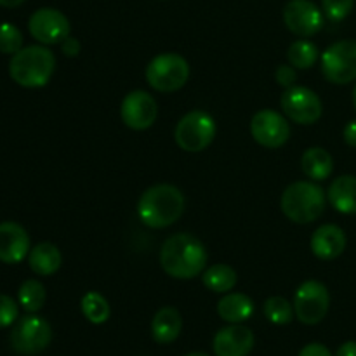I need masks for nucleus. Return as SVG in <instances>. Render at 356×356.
Here are the masks:
<instances>
[{"mask_svg": "<svg viewBox=\"0 0 356 356\" xmlns=\"http://www.w3.org/2000/svg\"><path fill=\"white\" fill-rule=\"evenodd\" d=\"M160 264L169 277L190 280L205 271L207 250L197 236L177 233L163 242L160 250Z\"/></svg>", "mask_w": 356, "mask_h": 356, "instance_id": "nucleus-1", "label": "nucleus"}, {"mask_svg": "<svg viewBox=\"0 0 356 356\" xmlns=\"http://www.w3.org/2000/svg\"><path fill=\"white\" fill-rule=\"evenodd\" d=\"M184 197L172 184H155L143 191L138 202V216L148 228L162 229L183 216Z\"/></svg>", "mask_w": 356, "mask_h": 356, "instance_id": "nucleus-2", "label": "nucleus"}, {"mask_svg": "<svg viewBox=\"0 0 356 356\" xmlns=\"http://www.w3.org/2000/svg\"><path fill=\"white\" fill-rule=\"evenodd\" d=\"M56 68V58L44 45H30L13 54L9 75L17 86L26 89L44 87Z\"/></svg>", "mask_w": 356, "mask_h": 356, "instance_id": "nucleus-3", "label": "nucleus"}, {"mask_svg": "<svg viewBox=\"0 0 356 356\" xmlns=\"http://www.w3.org/2000/svg\"><path fill=\"white\" fill-rule=\"evenodd\" d=\"M280 205L285 218L298 225H308L316 221L325 211V193L318 184L298 181L285 188Z\"/></svg>", "mask_w": 356, "mask_h": 356, "instance_id": "nucleus-4", "label": "nucleus"}, {"mask_svg": "<svg viewBox=\"0 0 356 356\" xmlns=\"http://www.w3.org/2000/svg\"><path fill=\"white\" fill-rule=\"evenodd\" d=\"M190 79V65L174 52L155 56L146 68V80L159 92H176Z\"/></svg>", "mask_w": 356, "mask_h": 356, "instance_id": "nucleus-5", "label": "nucleus"}, {"mask_svg": "<svg viewBox=\"0 0 356 356\" xmlns=\"http://www.w3.org/2000/svg\"><path fill=\"white\" fill-rule=\"evenodd\" d=\"M216 132H218V127H216L214 118L207 111L195 110L184 115L177 122L174 139L184 152L198 153L211 146L216 138Z\"/></svg>", "mask_w": 356, "mask_h": 356, "instance_id": "nucleus-6", "label": "nucleus"}, {"mask_svg": "<svg viewBox=\"0 0 356 356\" xmlns=\"http://www.w3.org/2000/svg\"><path fill=\"white\" fill-rule=\"evenodd\" d=\"M52 341V329L42 316L28 315L16 322L10 330V346L16 353L33 356L42 353Z\"/></svg>", "mask_w": 356, "mask_h": 356, "instance_id": "nucleus-7", "label": "nucleus"}, {"mask_svg": "<svg viewBox=\"0 0 356 356\" xmlns=\"http://www.w3.org/2000/svg\"><path fill=\"white\" fill-rule=\"evenodd\" d=\"M330 308L329 289L318 280H308L299 285L294 296V313L305 325H316L327 316Z\"/></svg>", "mask_w": 356, "mask_h": 356, "instance_id": "nucleus-8", "label": "nucleus"}, {"mask_svg": "<svg viewBox=\"0 0 356 356\" xmlns=\"http://www.w3.org/2000/svg\"><path fill=\"white\" fill-rule=\"evenodd\" d=\"M322 73L337 86L356 80V40H339L322 54Z\"/></svg>", "mask_w": 356, "mask_h": 356, "instance_id": "nucleus-9", "label": "nucleus"}, {"mask_svg": "<svg viewBox=\"0 0 356 356\" xmlns=\"http://www.w3.org/2000/svg\"><path fill=\"white\" fill-rule=\"evenodd\" d=\"M282 110L292 122L312 125L322 117V99L308 87H289L282 94Z\"/></svg>", "mask_w": 356, "mask_h": 356, "instance_id": "nucleus-10", "label": "nucleus"}, {"mask_svg": "<svg viewBox=\"0 0 356 356\" xmlns=\"http://www.w3.org/2000/svg\"><path fill=\"white\" fill-rule=\"evenodd\" d=\"M28 30H30L31 37L40 44H61L66 37H70V21L61 10L52 9V7H42L30 16Z\"/></svg>", "mask_w": 356, "mask_h": 356, "instance_id": "nucleus-11", "label": "nucleus"}, {"mask_svg": "<svg viewBox=\"0 0 356 356\" xmlns=\"http://www.w3.org/2000/svg\"><path fill=\"white\" fill-rule=\"evenodd\" d=\"M250 134L264 148H280L291 138V125L287 118L275 110L257 111L250 122Z\"/></svg>", "mask_w": 356, "mask_h": 356, "instance_id": "nucleus-12", "label": "nucleus"}, {"mask_svg": "<svg viewBox=\"0 0 356 356\" xmlns=\"http://www.w3.org/2000/svg\"><path fill=\"white\" fill-rule=\"evenodd\" d=\"M284 21L298 37H313L323 28V13L312 0H291L284 9Z\"/></svg>", "mask_w": 356, "mask_h": 356, "instance_id": "nucleus-13", "label": "nucleus"}, {"mask_svg": "<svg viewBox=\"0 0 356 356\" xmlns=\"http://www.w3.org/2000/svg\"><path fill=\"white\" fill-rule=\"evenodd\" d=\"M159 115L156 101L146 90H132L124 97L120 106V117L132 131H146L152 127Z\"/></svg>", "mask_w": 356, "mask_h": 356, "instance_id": "nucleus-14", "label": "nucleus"}, {"mask_svg": "<svg viewBox=\"0 0 356 356\" xmlns=\"http://www.w3.org/2000/svg\"><path fill=\"white\" fill-rule=\"evenodd\" d=\"M30 254V236L26 229L13 221L0 222V261L17 264Z\"/></svg>", "mask_w": 356, "mask_h": 356, "instance_id": "nucleus-15", "label": "nucleus"}, {"mask_svg": "<svg viewBox=\"0 0 356 356\" xmlns=\"http://www.w3.org/2000/svg\"><path fill=\"white\" fill-rule=\"evenodd\" d=\"M216 356H247L254 348V334L249 327L232 323L214 337Z\"/></svg>", "mask_w": 356, "mask_h": 356, "instance_id": "nucleus-16", "label": "nucleus"}, {"mask_svg": "<svg viewBox=\"0 0 356 356\" xmlns=\"http://www.w3.org/2000/svg\"><path fill=\"white\" fill-rule=\"evenodd\" d=\"M346 233L337 225H323L313 233L312 250L318 259L332 261L346 249Z\"/></svg>", "mask_w": 356, "mask_h": 356, "instance_id": "nucleus-17", "label": "nucleus"}, {"mask_svg": "<svg viewBox=\"0 0 356 356\" xmlns=\"http://www.w3.org/2000/svg\"><path fill=\"white\" fill-rule=\"evenodd\" d=\"M183 329L181 313L172 306L159 309L152 320V336L159 344H170L179 337Z\"/></svg>", "mask_w": 356, "mask_h": 356, "instance_id": "nucleus-18", "label": "nucleus"}, {"mask_svg": "<svg viewBox=\"0 0 356 356\" xmlns=\"http://www.w3.org/2000/svg\"><path fill=\"white\" fill-rule=\"evenodd\" d=\"M61 252L51 242H42L35 245L28 254V264L31 271L40 277H51L61 268Z\"/></svg>", "mask_w": 356, "mask_h": 356, "instance_id": "nucleus-19", "label": "nucleus"}, {"mask_svg": "<svg viewBox=\"0 0 356 356\" xmlns=\"http://www.w3.org/2000/svg\"><path fill=\"white\" fill-rule=\"evenodd\" d=\"M327 198L336 211L343 214H356V177H336L330 184Z\"/></svg>", "mask_w": 356, "mask_h": 356, "instance_id": "nucleus-20", "label": "nucleus"}, {"mask_svg": "<svg viewBox=\"0 0 356 356\" xmlns=\"http://www.w3.org/2000/svg\"><path fill=\"white\" fill-rule=\"evenodd\" d=\"M218 315L228 323H242L254 315V301L242 292L228 294L218 302Z\"/></svg>", "mask_w": 356, "mask_h": 356, "instance_id": "nucleus-21", "label": "nucleus"}, {"mask_svg": "<svg viewBox=\"0 0 356 356\" xmlns=\"http://www.w3.org/2000/svg\"><path fill=\"white\" fill-rule=\"evenodd\" d=\"M302 172L313 181H323L332 174L334 159L327 149L323 148H309L306 149L301 159Z\"/></svg>", "mask_w": 356, "mask_h": 356, "instance_id": "nucleus-22", "label": "nucleus"}, {"mask_svg": "<svg viewBox=\"0 0 356 356\" xmlns=\"http://www.w3.org/2000/svg\"><path fill=\"white\" fill-rule=\"evenodd\" d=\"M202 280L209 291L226 294L236 285V271L228 264H214L202 273Z\"/></svg>", "mask_w": 356, "mask_h": 356, "instance_id": "nucleus-23", "label": "nucleus"}, {"mask_svg": "<svg viewBox=\"0 0 356 356\" xmlns=\"http://www.w3.org/2000/svg\"><path fill=\"white\" fill-rule=\"evenodd\" d=\"M80 308H82L83 316L89 320L94 325H101L106 322L111 315L110 302L99 294V292H87L80 301Z\"/></svg>", "mask_w": 356, "mask_h": 356, "instance_id": "nucleus-24", "label": "nucleus"}, {"mask_svg": "<svg viewBox=\"0 0 356 356\" xmlns=\"http://www.w3.org/2000/svg\"><path fill=\"white\" fill-rule=\"evenodd\" d=\"M45 298H47V294H45L44 285L33 278L23 282L19 291H17L21 308L28 313H37L38 309H42V306L45 305Z\"/></svg>", "mask_w": 356, "mask_h": 356, "instance_id": "nucleus-25", "label": "nucleus"}, {"mask_svg": "<svg viewBox=\"0 0 356 356\" xmlns=\"http://www.w3.org/2000/svg\"><path fill=\"white\" fill-rule=\"evenodd\" d=\"M318 47L309 40H296L294 44L289 47L287 58L294 68L308 70L315 66L318 61Z\"/></svg>", "mask_w": 356, "mask_h": 356, "instance_id": "nucleus-26", "label": "nucleus"}, {"mask_svg": "<svg viewBox=\"0 0 356 356\" xmlns=\"http://www.w3.org/2000/svg\"><path fill=\"white\" fill-rule=\"evenodd\" d=\"M263 312L264 316L275 325H287V323L292 322V316H294V306L285 298L273 296V298L266 299Z\"/></svg>", "mask_w": 356, "mask_h": 356, "instance_id": "nucleus-27", "label": "nucleus"}, {"mask_svg": "<svg viewBox=\"0 0 356 356\" xmlns=\"http://www.w3.org/2000/svg\"><path fill=\"white\" fill-rule=\"evenodd\" d=\"M23 49V33L13 23H0V52L16 54Z\"/></svg>", "mask_w": 356, "mask_h": 356, "instance_id": "nucleus-28", "label": "nucleus"}, {"mask_svg": "<svg viewBox=\"0 0 356 356\" xmlns=\"http://www.w3.org/2000/svg\"><path fill=\"white\" fill-rule=\"evenodd\" d=\"M355 0H322L323 14L330 21H343L353 10Z\"/></svg>", "mask_w": 356, "mask_h": 356, "instance_id": "nucleus-29", "label": "nucleus"}, {"mask_svg": "<svg viewBox=\"0 0 356 356\" xmlns=\"http://www.w3.org/2000/svg\"><path fill=\"white\" fill-rule=\"evenodd\" d=\"M17 315H19L17 302L9 296L0 294V329L13 325L17 320Z\"/></svg>", "mask_w": 356, "mask_h": 356, "instance_id": "nucleus-30", "label": "nucleus"}, {"mask_svg": "<svg viewBox=\"0 0 356 356\" xmlns=\"http://www.w3.org/2000/svg\"><path fill=\"white\" fill-rule=\"evenodd\" d=\"M275 80H277L278 86L285 87V89H289V87L294 86V82L298 80V75H296V70L294 66H289V65H280L277 68V72H275Z\"/></svg>", "mask_w": 356, "mask_h": 356, "instance_id": "nucleus-31", "label": "nucleus"}, {"mask_svg": "<svg viewBox=\"0 0 356 356\" xmlns=\"http://www.w3.org/2000/svg\"><path fill=\"white\" fill-rule=\"evenodd\" d=\"M299 356H332V353H330L329 348L323 346V344L312 343L308 344V346L302 348Z\"/></svg>", "mask_w": 356, "mask_h": 356, "instance_id": "nucleus-32", "label": "nucleus"}, {"mask_svg": "<svg viewBox=\"0 0 356 356\" xmlns=\"http://www.w3.org/2000/svg\"><path fill=\"white\" fill-rule=\"evenodd\" d=\"M61 49L63 52H65V56H68V58H75V56H79L82 45H80V42L76 40V38L66 37L65 40L61 42Z\"/></svg>", "mask_w": 356, "mask_h": 356, "instance_id": "nucleus-33", "label": "nucleus"}, {"mask_svg": "<svg viewBox=\"0 0 356 356\" xmlns=\"http://www.w3.org/2000/svg\"><path fill=\"white\" fill-rule=\"evenodd\" d=\"M344 141H346V145L356 148V120H351L350 124L344 127Z\"/></svg>", "mask_w": 356, "mask_h": 356, "instance_id": "nucleus-34", "label": "nucleus"}, {"mask_svg": "<svg viewBox=\"0 0 356 356\" xmlns=\"http://www.w3.org/2000/svg\"><path fill=\"white\" fill-rule=\"evenodd\" d=\"M336 356H356V343L355 341H348L343 346L337 350Z\"/></svg>", "mask_w": 356, "mask_h": 356, "instance_id": "nucleus-35", "label": "nucleus"}, {"mask_svg": "<svg viewBox=\"0 0 356 356\" xmlns=\"http://www.w3.org/2000/svg\"><path fill=\"white\" fill-rule=\"evenodd\" d=\"M24 0H0V6L2 7H17L21 6Z\"/></svg>", "mask_w": 356, "mask_h": 356, "instance_id": "nucleus-36", "label": "nucleus"}, {"mask_svg": "<svg viewBox=\"0 0 356 356\" xmlns=\"http://www.w3.org/2000/svg\"><path fill=\"white\" fill-rule=\"evenodd\" d=\"M186 356H211V355L202 353V351H193V353H190V355H186Z\"/></svg>", "mask_w": 356, "mask_h": 356, "instance_id": "nucleus-37", "label": "nucleus"}, {"mask_svg": "<svg viewBox=\"0 0 356 356\" xmlns=\"http://www.w3.org/2000/svg\"><path fill=\"white\" fill-rule=\"evenodd\" d=\"M353 104H355V110H356V86H355V89H353Z\"/></svg>", "mask_w": 356, "mask_h": 356, "instance_id": "nucleus-38", "label": "nucleus"}]
</instances>
